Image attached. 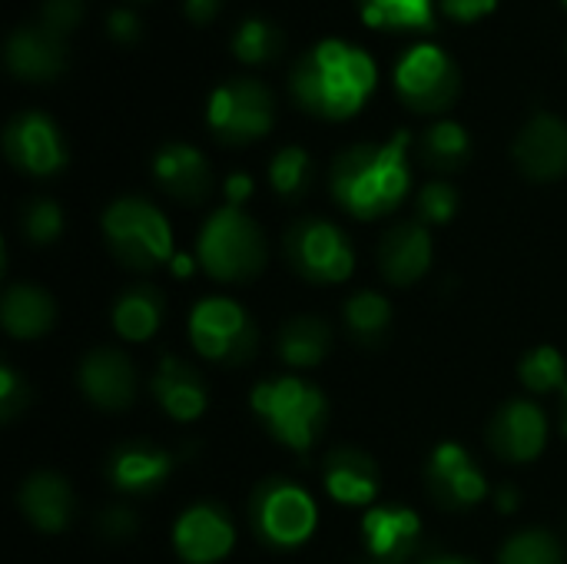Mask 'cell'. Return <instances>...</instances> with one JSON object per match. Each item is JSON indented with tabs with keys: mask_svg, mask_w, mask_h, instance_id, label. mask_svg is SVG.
<instances>
[{
	"mask_svg": "<svg viewBox=\"0 0 567 564\" xmlns=\"http://www.w3.org/2000/svg\"><path fill=\"white\" fill-rule=\"evenodd\" d=\"M502 0H439V10L445 17H452L455 23H475V20H485L488 13L498 10Z\"/></svg>",
	"mask_w": 567,
	"mask_h": 564,
	"instance_id": "ab89813d",
	"label": "cell"
},
{
	"mask_svg": "<svg viewBox=\"0 0 567 564\" xmlns=\"http://www.w3.org/2000/svg\"><path fill=\"white\" fill-rule=\"evenodd\" d=\"M30 406V389L23 382V376L10 366L0 369V419L13 422L23 409Z\"/></svg>",
	"mask_w": 567,
	"mask_h": 564,
	"instance_id": "74e56055",
	"label": "cell"
},
{
	"mask_svg": "<svg viewBox=\"0 0 567 564\" xmlns=\"http://www.w3.org/2000/svg\"><path fill=\"white\" fill-rule=\"evenodd\" d=\"M189 342L203 359L239 366L252 359L259 332L239 302L209 296V299H199L189 312Z\"/></svg>",
	"mask_w": 567,
	"mask_h": 564,
	"instance_id": "9c48e42d",
	"label": "cell"
},
{
	"mask_svg": "<svg viewBox=\"0 0 567 564\" xmlns=\"http://www.w3.org/2000/svg\"><path fill=\"white\" fill-rule=\"evenodd\" d=\"M20 233L23 239H30L33 246H50L60 239L63 233V209L60 203H53L50 196H33L23 209H20Z\"/></svg>",
	"mask_w": 567,
	"mask_h": 564,
	"instance_id": "e575fe53",
	"label": "cell"
},
{
	"mask_svg": "<svg viewBox=\"0 0 567 564\" xmlns=\"http://www.w3.org/2000/svg\"><path fill=\"white\" fill-rule=\"evenodd\" d=\"M249 525L259 542L289 552L312 539L319 525V509L302 485L286 479H269L249 499Z\"/></svg>",
	"mask_w": 567,
	"mask_h": 564,
	"instance_id": "52a82bcc",
	"label": "cell"
},
{
	"mask_svg": "<svg viewBox=\"0 0 567 564\" xmlns=\"http://www.w3.org/2000/svg\"><path fill=\"white\" fill-rule=\"evenodd\" d=\"M515 163L518 170L535 180L548 183L567 173V123L561 116L538 110L515 140Z\"/></svg>",
	"mask_w": 567,
	"mask_h": 564,
	"instance_id": "9a60e30c",
	"label": "cell"
},
{
	"mask_svg": "<svg viewBox=\"0 0 567 564\" xmlns=\"http://www.w3.org/2000/svg\"><path fill=\"white\" fill-rule=\"evenodd\" d=\"M545 442H548V419L528 399L505 402L488 422V445L505 462H515V465L535 462L545 452Z\"/></svg>",
	"mask_w": 567,
	"mask_h": 564,
	"instance_id": "5bb4252c",
	"label": "cell"
},
{
	"mask_svg": "<svg viewBox=\"0 0 567 564\" xmlns=\"http://www.w3.org/2000/svg\"><path fill=\"white\" fill-rule=\"evenodd\" d=\"M362 542L372 562L405 564L422 545V519L405 505H379L362 519Z\"/></svg>",
	"mask_w": 567,
	"mask_h": 564,
	"instance_id": "ac0fdd59",
	"label": "cell"
},
{
	"mask_svg": "<svg viewBox=\"0 0 567 564\" xmlns=\"http://www.w3.org/2000/svg\"><path fill=\"white\" fill-rule=\"evenodd\" d=\"M100 226L113 256L136 273H150L173 256V229L150 199L123 196L110 203Z\"/></svg>",
	"mask_w": 567,
	"mask_h": 564,
	"instance_id": "5b68a950",
	"label": "cell"
},
{
	"mask_svg": "<svg viewBox=\"0 0 567 564\" xmlns=\"http://www.w3.org/2000/svg\"><path fill=\"white\" fill-rule=\"evenodd\" d=\"M150 389H153V399L159 402V409L176 422H193L209 406L206 379L199 376V369H193L189 362H183L176 356H166L159 362Z\"/></svg>",
	"mask_w": 567,
	"mask_h": 564,
	"instance_id": "7402d4cb",
	"label": "cell"
},
{
	"mask_svg": "<svg viewBox=\"0 0 567 564\" xmlns=\"http://www.w3.org/2000/svg\"><path fill=\"white\" fill-rule=\"evenodd\" d=\"M252 196V176L249 173H233L226 180V206H239Z\"/></svg>",
	"mask_w": 567,
	"mask_h": 564,
	"instance_id": "7bdbcfd3",
	"label": "cell"
},
{
	"mask_svg": "<svg viewBox=\"0 0 567 564\" xmlns=\"http://www.w3.org/2000/svg\"><path fill=\"white\" fill-rule=\"evenodd\" d=\"M432 266V236L419 219H405L392 226L379 243V269L392 286L419 283Z\"/></svg>",
	"mask_w": 567,
	"mask_h": 564,
	"instance_id": "ffe728a7",
	"label": "cell"
},
{
	"mask_svg": "<svg viewBox=\"0 0 567 564\" xmlns=\"http://www.w3.org/2000/svg\"><path fill=\"white\" fill-rule=\"evenodd\" d=\"M196 263L219 283L252 279L266 266V236L239 206H223L199 229Z\"/></svg>",
	"mask_w": 567,
	"mask_h": 564,
	"instance_id": "277c9868",
	"label": "cell"
},
{
	"mask_svg": "<svg viewBox=\"0 0 567 564\" xmlns=\"http://www.w3.org/2000/svg\"><path fill=\"white\" fill-rule=\"evenodd\" d=\"M3 156L30 176H53L66 166V143L53 116L43 110H20L3 126Z\"/></svg>",
	"mask_w": 567,
	"mask_h": 564,
	"instance_id": "8fae6325",
	"label": "cell"
},
{
	"mask_svg": "<svg viewBox=\"0 0 567 564\" xmlns=\"http://www.w3.org/2000/svg\"><path fill=\"white\" fill-rule=\"evenodd\" d=\"M565 3H567V0H565Z\"/></svg>",
	"mask_w": 567,
	"mask_h": 564,
	"instance_id": "c3c4849f",
	"label": "cell"
},
{
	"mask_svg": "<svg viewBox=\"0 0 567 564\" xmlns=\"http://www.w3.org/2000/svg\"><path fill=\"white\" fill-rule=\"evenodd\" d=\"M286 259L302 279L322 286L346 283L355 269L352 239L336 223L319 216L292 223V229L286 233Z\"/></svg>",
	"mask_w": 567,
	"mask_h": 564,
	"instance_id": "30bf717a",
	"label": "cell"
},
{
	"mask_svg": "<svg viewBox=\"0 0 567 564\" xmlns=\"http://www.w3.org/2000/svg\"><path fill=\"white\" fill-rule=\"evenodd\" d=\"M17 505L23 512V519L47 535H60L70 522H73V489L66 485V479L53 475V472H37L30 475L20 492H17Z\"/></svg>",
	"mask_w": 567,
	"mask_h": 564,
	"instance_id": "603a6c76",
	"label": "cell"
},
{
	"mask_svg": "<svg viewBox=\"0 0 567 564\" xmlns=\"http://www.w3.org/2000/svg\"><path fill=\"white\" fill-rule=\"evenodd\" d=\"M409 133H395L385 143H359L336 156L329 173L332 199L355 219H379L399 209L412 186Z\"/></svg>",
	"mask_w": 567,
	"mask_h": 564,
	"instance_id": "7a4b0ae2",
	"label": "cell"
},
{
	"mask_svg": "<svg viewBox=\"0 0 567 564\" xmlns=\"http://www.w3.org/2000/svg\"><path fill=\"white\" fill-rule=\"evenodd\" d=\"M425 489L445 512H468L488 495V482L472 452L458 442H442L425 462Z\"/></svg>",
	"mask_w": 567,
	"mask_h": 564,
	"instance_id": "7c38bea8",
	"label": "cell"
},
{
	"mask_svg": "<svg viewBox=\"0 0 567 564\" xmlns=\"http://www.w3.org/2000/svg\"><path fill=\"white\" fill-rule=\"evenodd\" d=\"M223 10V0H183V13L189 23L203 27V23H213Z\"/></svg>",
	"mask_w": 567,
	"mask_h": 564,
	"instance_id": "b9f144b4",
	"label": "cell"
},
{
	"mask_svg": "<svg viewBox=\"0 0 567 564\" xmlns=\"http://www.w3.org/2000/svg\"><path fill=\"white\" fill-rule=\"evenodd\" d=\"M106 33H110V40H113V43L130 47V43H136V40L143 37V27H140V17H136L133 10L116 7V10H110V13H106Z\"/></svg>",
	"mask_w": 567,
	"mask_h": 564,
	"instance_id": "60d3db41",
	"label": "cell"
},
{
	"mask_svg": "<svg viewBox=\"0 0 567 564\" xmlns=\"http://www.w3.org/2000/svg\"><path fill=\"white\" fill-rule=\"evenodd\" d=\"M362 23L385 33L435 30V0H359Z\"/></svg>",
	"mask_w": 567,
	"mask_h": 564,
	"instance_id": "4316f807",
	"label": "cell"
},
{
	"mask_svg": "<svg viewBox=\"0 0 567 564\" xmlns=\"http://www.w3.org/2000/svg\"><path fill=\"white\" fill-rule=\"evenodd\" d=\"M249 406H252V416L279 445L302 452V455L312 452L329 419V402L322 389L296 376L259 382L249 396Z\"/></svg>",
	"mask_w": 567,
	"mask_h": 564,
	"instance_id": "3957f363",
	"label": "cell"
},
{
	"mask_svg": "<svg viewBox=\"0 0 567 564\" xmlns=\"http://www.w3.org/2000/svg\"><path fill=\"white\" fill-rule=\"evenodd\" d=\"M3 63L17 80L50 83L66 70V40L40 23H20L3 43Z\"/></svg>",
	"mask_w": 567,
	"mask_h": 564,
	"instance_id": "2e32d148",
	"label": "cell"
},
{
	"mask_svg": "<svg viewBox=\"0 0 567 564\" xmlns=\"http://www.w3.org/2000/svg\"><path fill=\"white\" fill-rule=\"evenodd\" d=\"M269 183L282 199H299L312 186V156L302 146H282L269 160Z\"/></svg>",
	"mask_w": 567,
	"mask_h": 564,
	"instance_id": "836d02e7",
	"label": "cell"
},
{
	"mask_svg": "<svg viewBox=\"0 0 567 564\" xmlns=\"http://www.w3.org/2000/svg\"><path fill=\"white\" fill-rule=\"evenodd\" d=\"M276 96L256 76H233L206 100V126L226 146L256 143L272 130Z\"/></svg>",
	"mask_w": 567,
	"mask_h": 564,
	"instance_id": "8992f818",
	"label": "cell"
},
{
	"mask_svg": "<svg viewBox=\"0 0 567 564\" xmlns=\"http://www.w3.org/2000/svg\"><path fill=\"white\" fill-rule=\"evenodd\" d=\"M233 57L246 66H259L269 63L279 50H282V33L272 20L266 17H246L236 30H233V43H229Z\"/></svg>",
	"mask_w": 567,
	"mask_h": 564,
	"instance_id": "4dcf8cb0",
	"label": "cell"
},
{
	"mask_svg": "<svg viewBox=\"0 0 567 564\" xmlns=\"http://www.w3.org/2000/svg\"><path fill=\"white\" fill-rule=\"evenodd\" d=\"M415 209H419V223L445 226L458 213V189L452 183H445V180H432V183H425L419 189Z\"/></svg>",
	"mask_w": 567,
	"mask_h": 564,
	"instance_id": "d590c367",
	"label": "cell"
},
{
	"mask_svg": "<svg viewBox=\"0 0 567 564\" xmlns=\"http://www.w3.org/2000/svg\"><path fill=\"white\" fill-rule=\"evenodd\" d=\"M153 180L179 203H203L213 189L209 160L189 143H166L153 156Z\"/></svg>",
	"mask_w": 567,
	"mask_h": 564,
	"instance_id": "44dd1931",
	"label": "cell"
},
{
	"mask_svg": "<svg viewBox=\"0 0 567 564\" xmlns=\"http://www.w3.org/2000/svg\"><path fill=\"white\" fill-rule=\"evenodd\" d=\"M83 10H86V0H43L37 23L66 40L83 23Z\"/></svg>",
	"mask_w": 567,
	"mask_h": 564,
	"instance_id": "8d00e7d4",
	"label": "cell"
},
{
	"mask_svg": "<svg viewBox=\"0 0 567 564\" xmlns=\"http://www.w3.org/2000/svg\"><path fill=\"white\" fill-rule=\"evenodd\" d=\"M136 529H140V522L126 505H113L96 519V535L106 539V542H126V539L136 535Z\"/></svg>",
	"mask_w": 567,
	"mask_h": 564,
	"instance_id": "f35d334b",
	"label": "cell"
},
{
	"mask_svg": "<svg viewBox=\"0 0 567 564\" xmlns=\"http://www.w3.org/2000/svg\"><path fill=\"white\" fill-rule=\"evenodd\" d=\"M322 479L329 499L349 509H365L379 495V465L359 449H336L322 465Z\"/></svg>",
	"mask_w": 567,
	"mask_h": 564,
	"instance_id": "cb8c5ba5",
	"label": "cell"
},
{
	"mask_svg": "<svg viewBox=\"0 0 567 564\" xmlns=\"http://www.w3.org/2000/svg\"><path fill=\"white\" fill-rule=\"evenodd\" d=\"M518 379L535 396H548L555 389H567L565 356L555 346H538V349L525 352V359L518 366Z\"/></svg>",
	"mask_w": 567,
	"mask_h": 564,
	"instance_id": "1f68e13d",
	"label": "cell"
},
{
	"mask_svg": "<svg viewBox=\"0 0 567 564\" xmlns=\"http://www.w3.org/2000/svg\"><path fill=\"white\" fill-rule=\"evenodd\" d=\"M76 386L90 406L123 412L136 399V369L120 349H93L76 369Z\"/></svg>",
	"mask_w": 567,
	"mask_h": 564,
	"instance_id": "e0dca14e",
	"label": "cell"
},
{
	"mask_svg": "<svg viewBox=\"0 0 567 564\" xmlns=\"http://www.w3.org/2000/svg\"><path fill=\"white\" fill-rule=\"evenodd\" d=\"M379 66L359 43L326 37L312 43L289 73L296 103L322 120H349L375 93Z\"/></svg>",
	"mask_w": 567,
	"mask_h": 564,
	"instance_id": "6da1fadb",
	"label": "cell"
},
{
	"mask_svg": "<svg viewBox=\"0 0 567 564\" xmlns=\"http://www.w3.org/2000/svg\"><path fill=\"white\" fill-rule=\"evenodd\" d=\"M173 472V455L150 442H126L106 455V479L116 492L150 495L166 485Z\"/></svg>",
	"mask_w": 567,
	"mask_h": 564,
	"instance_id": "d6986e66",
	"label": "cell"
},
{
	"mask_svg": "<svg viewBox=\"0 0 567 564\" xmlns=\"http://www.w3.org/2000/svg\"><path fill=\"white\" fill-rule=\"evenodd\" d=\"M365 564H385V562H365Z\"/></svg>",
	"mask_w": 567,
	"mask_h": 564,
	"instance_id": "7dc6e473",
	"label": "cell"
},
{
	"mask_svg": "<svg viewBox=\"0 0 567 564\" xmlns=\"http://www.w3.org/2000/svg\"><path fill=\"white\" fill-rule=\"evenodd\" d=\"M163 322V293L156 286H130L113 302V329L126 342H146Z\"/></svg>",
	"mask_w": 567,
	"mask_h": 564,
	"instance_id": "484cf974",
	"label": "cell"
},
{
	"mask_svg": "<svg viewBox=\"0 0 567 564\" xmlns=\"http://www.w3.org/2000/svg\"><path fill=\"white\" fill-rule=\"evenodd\" d=\"M495 502H498V512L512 515V512L518 509V492H515L512 485H502V489H498V495H495Z\"/></svg>",
	"mask_w": 567,
	"mask_h": 564,
	"instance_id": "ee69618b",
	"label": "cell"
},
{
	"mask_svg": "<svg viewBox=\"0 0 567 564\" xmlns=\"http://www.w3.org/2000/svg\"><path fill=\"white\" fill-rule=\"evenodd\" d=\"M498 564H565V548L551 532L525 529L502 545Z\"/></svg>",
	"mask_w": 567,
	"mask_h": 564,
	"instance_id": "d6a6232c",
	"label": "cell"
},
{
	"mask_svg": "<svg viewBox=\"0 0 567 564\" xmlns=\"http://www.w3.org/2000/svg\"><path fill=\"white\" fill-rule=\"evenodd\" d=\"M279 359L292 369H312L319 366L329 349H332V332L322 319L316 316H299V319H289L282 329H279Z\"/></svg>",
	"mask_w": 567,
	"mask_h": 564,
	"instance_id": "83f0119b",
	"label": "cell"
},
{
	"mask_svg": "<svg viewBox=\"0 0 567 564\" xmlns=\"http://www.w3.org/2000/svg\"><path fill=\"white\" fill-rule=\"evenodd\" d=\"M399 100L415 113H442L458 100L462 76L439 43H412L392 70Z\"/></svg>",
	"mask_w": 567,
	"mask_h": 564,
	"instance_id": "ba28073f",
	"label": "cell"
},
{
	"mask_svg": "<svg viewBox=\"0 0 567 564\" xmlns=\"http://www.w3.org/2000/svg\"><path fill=\"white\" fill-rule=\"evenodd\" d=\"M419 153H422L425 166H432L439 173H452V170L465 166V160L472 156V136L462 123L439 120L422 133Z\"/></svg>",
	"mask_w": 567,
	"mask_h": 564,
	"instance_id": "f546056e",
	"label": "cell"
},
{
	"mask_svg": "<svg viewBox=\"0 0 567 564\" xmlns=\"http://www.w3.org/2000/svg\"><path fill=\"white\" fill-rule=\"evenodd\" d=\"M0 319H3V329L13 339H37V336H43V332L53 329L56 306H53V299H50L47 289L30 286V283H17V286H10L3 293Z\"/></svg>",
	"mask_w": 567,
	"mask_h": 564,
	"instance_id": "d4e9b609",
	"label": "cell"
},
{
	"mask_svg": "<svg viewBox=\"0 0 567 564\" xmlns=\"http://www.w3.org/2000/svg\"><path fill=\"white\" fill-rule=\"evenodd\" d=\"M342 319H346L349 336L359 346H379L392 329V302L385 296H379V293L362 289V293L346 299Z\"/></svg>",
	"mask_w": 567,
	"mask_h": 564,
	"instance_id": "f1b7e54d",
	"label": "cell"
},
{
	"mask_svg": "<svg viewBox=\"0 0 567 564\" xmlns=\"http://www.w3.org/2000/svg\"><path fill=\"white\" fill-rule=\"evenodd\" d=\"M236 545L233 519L223 505L199 502L176 519L173 548L186 564H219Z\"/></svg>",
	"mask_w": 567,
	"mask_h": 564,
	"instance_id": "4fadbf2b",
	"label": "cell"
},
{
	"mask_svg": "<svg viewBox=\"0 0 567 564\" xmlns=\"http://www.w3.org/2000/svg\"><path fill=\"white\" fill-rule=\"evenodd\" d=\"M425 564H468V562H462V558H439V562H425Z\"/></svg>",
	"mask_w": 567,
	"mask_h": 564,
	"instance_id": "f6af8a7d",
	"label": "cell"
},
{
	"mask_svg": "<svg viewBox=\"0 0 567 564\" xmlns=\"http://www.w3.org/2000/svg\"><path fill=\"white\" fill-rule=\"evenodd\" d=\"M565 432H567V389H565Z\"/></svg>",
	"mask_w": 567,
	"mask_h": 564,
	"instance_id": "bcb514c9",
	"label": "cell"
}]
</instances>
